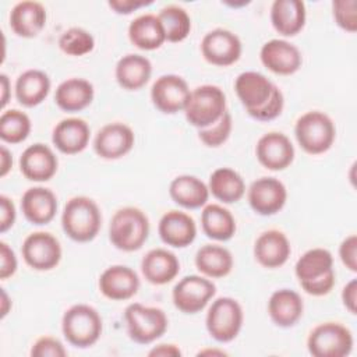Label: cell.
<instances>
[{
  "instance_id": "28",
  "label": "cell",
  "mask_w": 357,
  "mask_h": 357,
  "mask_svg": "<svg viewBox=\"0 0 357 357\" xmlns=\"http://www.w3.org/2000/svg\"><path fill=\"white\" fill-rule=\"evenodd\" d=\"M305 4L301 0H275L271 7V22L283 36L297 35L305 24Z\"/></svg>"
},
{
  "instance_id": "30",
  "label": "cell",
  "mask_w": 357,
  "mask_h": 357,
  "mask_svg": "<svg viewBox=\"0 0 357 357\" xmlns=\"http://www.w3.org/2000/svg\"><path fill=\"white\" fill-rule=\"evenodd\" d=\"M93 86L84 78H68L59 84L54 92L56 105L68 113L84 110L93 100Z\"/></svg>"
},
{
  "instance_id": "21",
  "label": "cell",
  "mask_w": 357,
  "mask_h": 357,
  "mask_svg": "<svg viewBox=\"0 0 357 357\" xmlns=\"http://www.w3.org/2000/svg\"><path fill=\"white\" fill-rule=\"evenodd\" d=\"M158 231L165 244L176 248H184L195 240L197 226L188 213L170 211L160 218Z\"/></svg>"
},
{
  "instance_id": "48",
  "label": "cell",
  "mask_w": 357,
  "mask_h": 357,
  "mask_svg": "<svg viewBox=\"0 0 357 357\" xmlns=\"http://www.w3.org/2000/svg\"><path fill=\"white\" fill-rule=\"evenodd\" d=\"M149 356H162V357H173V356H181V351L174 344H158L153 347L149 353Z\"/></svg>"
},
{
  "instance_id": "46",
  "label": "cell",
  "mask_w": 357,
  "mask_h": 357,
  "mask_svg": "<svg viewBox=\"0 0 357 357\" xmlns=\"http://www.w3.org/2000/svg\"><path fill=\"white\" fill-rule=\"evenodd\" d=\"M342 301L350 314H356V311H357V280L356 279H351L343 287Z\"/></svg>"
},
{
  "instance_id": "18",
  "label": "cell",
  "mask_w": 357,
  "mask_h": 357,
  "mask_svg": "<svg viewBox=\"0 0 357 357\" xmlns=\"http://www.w3.org/2000/svg\"><path fill=\"white\" fill-rule=\"evenodd\" d=\"M134 132L123 123L103 126L93 141V149L102 159H119L127 155L134 146Z\"/></svg>"
},
{
  "instance_id": "25",
  "label": "cell",
  "mask_w": 357,
  "mask_h": 357,
  "mask_svg": "<svg viewBox=\"0 0 357 357\" xmlns=\"http://www.w3.org/2000/svg\"><path fill=\"white\" fill-rule=\"evenodd\" d=\"M304 311L301 296L290 289L273 291L268 301V312L272 322L280 328H290L298 322Z\"/></svg>"
},
{
  "instance_id": "27",
  "label": "cell",
  "mask_w": 357,
  "mask_h": 357,
  "mask_svg": "<svg viewBox=\"0 0 357 357\" xmlns=\"http://www.w3.org/2000/svg\"><path fill=\"white\" fill-rule=\"evenodd\" d=\"M46 25L45 7L32 0L17 3L10 13V26L21 38H35Z\"/></svg>"
},
{
  "instance_id": "14",
  "label": "cell",
  "mask_w": 357,
  "mask_h": 357,
  "mask_svg": "<svg viewBox=\"0 0 357 357\" xmlns=\"http://www.w3.org/2000/svg\"><path fill=\"white\" fill-rule=\"evenodd\" d=\"M241 50L243 45L240 38L223 28L209 31L201 40V53L204 59L219 67L234 64L240 59Z\"/></svg>"
},
{
  "instance_id": "5",
  "label": "cell",
  "mask_w": 357,
  "mask_h": 357,
  "mask_svg": "<svg viewBox=\"0 0 357 357\" xmlns=\"http://www.w3.org/2000/svg\"><path fill=\"white\" fill-rule=\"evenodd\" d=\"M61 329L70 344L85 349L99 340L102 335V318L93 307L75 304L64 312Z\"/></svg>"
},
{
  "instance_id": "31",
  "label": "cell",
  "mask_w": 357,
  "mask_h": 357,
  "mask_svg": "<svg viewBox=\"0 0 357 357\" xmlns=\"http://www.w3.org/2000/svg\"><path fill=\"white\" fill-rule=\"evenodd\" d=\"M128 38L134 46L142 50H155L165 40V29L155 14H142L134 18L128 25Z\"/></svg>"
},
{
  "instance_id": "36",
  "label": "cell",
  "mask_w": 357,
  "mask_h": 357,
  "mask_svg": "<svg viewBox=\"0 0 357 357\" xmlns=\"http://www.w3.org/2000/svg\"><path fill=\"white\" fill-rule=\"evenodd\" d=\"M202 231L213 240L226 241L236 233V220L231 212L218 204H208L201 213Z\"/></svg>"
},
{
  "instance_id": "41",
  "label": "cell",
  "mask_w": 357,
  "mask_h": 357,
  "mask_svg": "<svg viewBox=\"0 0 357 357\" xmlns=\"http://www.w3.org/2000/svg\"><path fill=\"white\" fill-rule=\"evenodd\" d=\"M335 22L347 32L357 31V1L356 0H335L332 3Z\"/></svg>"
},
{
  "instance_id": "52",
  "label": "cell",
  "mask_w": 357,
  "mask_h": 357,
  "mask_svg": "<svg viewBox=\"0 0 357 357\" xmlns=\"http://www.w3.org/2000/svg\"><path fill=\"white\" fill-rule=\"evenodd\" d=\"M213 356V354H218V356H226V351L223 350H211V349H206V350H201L198 353V356Z\"/></svg>"
},
{
  "instance_id": "3",
  "label": "cell",
  "mask_w": 357,
  "mask_h": 357,
  "mask_svg": "<svg viewBox=\"0 0 357 357\" xmlns=\"http://www.w3.org/2000/svg\"><path fill=\"white\" fill-rule=\"evenodd\" d=\"M102 225V215L96 202L88 197H74L67 201L61 226L64 233L74 241L88 243L93 240Z\"/></svg>"
},
{
  "instance_id": "51",
  "label": "cell",
  "mask_w": 357,
  "mask_h": 357,
  "mask_svg": "<svg viewBox=\"0 0 357 357\" xmlns=\"http://www.w3.org/2000/svg\"><path fill=\"white\" fill-rule=\"evenodd\" d=\"M8 304H10L8 296H7V293L1 289V318H4V317L8 314Z\"/></svg>"
},
{
  "instance_id": "8",
  "label": "cell",
  "mask_w": 357,
  "mask_h": 357,
  "mask_svg": "<svg viewBox=\"0 0 357 357\" xmlns=\"http://www.w3.org/2000/svg\"><path fill=\"white\" fill-rule=\"evenodd\" d=\"M128 336L139 344H149L167 329V317L163 310L146 307L139 303L130 304L124 311Z\"/></svg>"
},
{
  "instance_id": "24",
  "label": "cell",
  "mask_w": 357,
  "mask_h": 357,
  "mask_svg": "<svg viewBox=\"0 0 357 357\" xmlns=\"http://www.w3.org/2000/svg\"><path fill=\"white\" fill-rule=\"evenodd\" d=\"M21 209L25 219L32 225H46L56 216L57 198L49 188L32 187L24 192Z\"/></svg>"
},
{
  "instance_id": "37",
  "label": "cell",
  "mask_w": 357,
  "mask_h": 357,
  "mask_svg": "<svg viewBox=\"0 0 357 357\" xmlns=\"http://www.w3.org/2000/svg\"><path fill=\"white\" fill-rule=\"evenodd\" d=\"M158 18L163 25L166 40L169 42H181L188 36L191 31V18L188 13L180 6L170 4L163 7L159 11Z\"/></svg>"
},
{
  "instance_id": "19",
  "label": "cell",
  "mask_w": 357,
  "mask_h": 357,
  "mask_svg": "<svg viewBox=\"0 0 357 357\" xmlns=\"http://www.w3.org/2000/svg\"><path fill=\"white\" fill-rule=\"evenodd\" d=\"M138 289L139 278L137 272L126 265L109 266L99 278V290L110 300H128L137 294Z\"/></svg>"
},
{
  "instance_id": "49",
  "label": "cell",
  "mask_w": 357,
  "mask_h": 357,
  "mask_svg": "<svg viewBox=\"0 0 357 357\" xmlns=\"http://www.w3.org/2000/svg\"><path fill=\"white\" fill-rule=\"evenodd\" d=\"M13 166V158L6 146L0 148V176L4 177Z\"/></svg>"
},
{
  "instance_id": "45",
  "label": "cell",
  "mask_w": 357,
  "mask_h": 357,
  "mask_svg": "<svg viewBox=\"0 0 357 357\" xmlns=\"http://www.w3.org/2000/svg\"><path fill=\"white\" fill-rule=\"evenodd\" d=\"M15 206L13 201L6 197L0 195V231H7L15 222Z\"/></svg>"
},
{
  "instance_id": "15",
  "label": "cell",
  "mask_w": 357,
  "mask_h": 357,
  "mask_svg": "<svg viewBox=\"0 0 357 357\" xmlns=\"http://www.w3.org/2000/svg\"><path fill=\"white\" fill-rule=\"evenodd\" d=\"M284 184L275 177H261L248 188V202L254 212L262 216L278 213L286 204Z\"/></svg>"
},
{
  "instance_id": "29",
  "label": "cell",
  "mask_w": 357,
  "mask_h": 357,
  "mask_svg": "<svg viewBox=\"0 0 357 357\" xmlns=\"http://www.w3.org/2000/svg\"><path fill=\"white\" fill-rule=\"evenodd\" d=\"M169 194L177 205L187 209H197L206 205L209 188L201 178L190 174H181L172 180Z\"/></svg>"
},
{
  "instance_id": "10",
  "label": "cell",
  "mask_w": 357,
  "mask_h": 357,
  "mask_svg": "<svg viewBox=\"0 0 357 357\" xmlns=\"http://www.w3.org/2000/svg\"><path fill=\"white\" fill-rule=\"evenodd\" d=\"M351 332L339 322L315 326L307 339L308 351L315 357H344L353 349Z\"/></svg>"
},
{
  "instance_id": "39",
  "label": "cell",
  "mask_w": 357,
  "mask_h": 357,
  "mask_svg": "<svg viewBox=\"0 0 357 357\" xmlns=\"http://www.w3.org/2000/svg\"><path fill=\"white\" fill-rule=\"evenodd\" d=\"M93 46V36L79 26H73L64 31L59 38V47L68 56H84L92 52Z\"/></svg>"
},
{
  "instance_id": "7",
  "label": "cell",
  "mask_w": 357,
  "mask_h": 357,
  "mask_svg": "<svg viewBox=\"0 0 357 357\" xmlns=\"http://www.w3.org/2000/svg\"><path fill=\"white\" fill-rule=\"evenodd\" d=\"M226 112V95L216 85H201L191 91L184 109L187 121L198 130L216 123Z\"/></svg>"
},
{
  "instance_id": "6",
  "label": "cell",
  "mask_w": 357,
  "mask_h": 357,
  "mask_svg": "<svg viewBox=\"0 0 357 357\" xmlns=\"http://www.w3.org/2000/svg\"><path fill=\"white\" fill-rule=\"evenodd\" d=\"M294 134L298 145L307 153L319 155L326 152L333 145L336 128L328 114L312 110L297 119Z\"/></svg>"
},
{
  "instance_id": "43",
  "label": "cell",
  "mask_w": 357,
  "mask_h": 357,
  "mask_svg": "<svg viewBox=\"0 0 357 357\" xmlns=\"http://www.w3.org/2000/svg\"><path fill=\"white\" fill-rule=\"evenodd\" d=\"M339 257L347 269H350L351 272L357 271V236L356 234H350L340 243Z\"/></svg>"
},
{
  "instance_id": "11",
  "label": "cell",
  "mask_w": 357,
  "mask_h": 357,
  "mask_svg": "<svg viewBox=\"0 0 357 357\" xmlns=\"http://www.w3.org/2000/svg\"><path fill=\"white\" fill-rule=\"evenodd\" d=\"M216 286L206 278L188 275L180 279L173 287V304L184 314H197L206 307L215 296Z\"/></svg>"
},
{
  "instance_id": "13",
  "label": "cell",
  "mask_w": 357,
  "mask_h": 357,
  "mask_svg": "<svg viewBox=\"0 0 357 357\" xmlns=\"http://www.w3.org/2000/svg\"><path fill=\"white\" fill-rule=\"evenodd\" d=\"M21 252L26 265L35 271H50L61 259L60 243L47 231H35L26 236Z\"/></svg>"
},
{
  "instance_id": "44",
  "label": "cell",
  "mask_w": 357,
  "mask_h": 357,
  "mask_svg": "<svg viewBox=\"0 0 357 357\" xmlns=\"http://www.w3.org/2000/svg\"><path fill=\"white\" fill-rule=\"evenodd\" d=\"M17 271V257L14 251L6 244L0 241V279H7L13 276Z\"/></svg>"
},
{
  "instance_id": "12",
  "label": "cell",
  "mask_w": 357,
  "mask_h": 357,
  "mask_svg": "<svg viewBox=\"0 0 357 357\" xmlns=\"http://www.w3.org/2000/svg\"><path fill=\"white\" fill-rule=\"evenodd\" d=\"M191 91L184 78L176 74L160 75L151 88V99L153 106L166 114L184 112Z\"/></svg>"
},
{
  "instance_id": "2",
  "label": "cell",
  "mask_w": 357,
  "mask_h": 357,
  "mask_svg": "<svg viewBox=\"0 0 357 357\" xmlns=\"http://www.w3.org/2000/svg\"><path fill=\"white\" fill-rule=\"evenodd\" d=\"M296 276L301 289L311 296H325L335 286L333 257L326 248H311L296 262Z\"/></svg>"
},
{
  "instance_id": "26",
  "label": "cell",
  "mask_w": 357,
  "mask_h": 357,
  "mask_svg": "<svg viewBox=\"0 0 357 357\" xmlns=\"http://www.w3.org/2000/svg\"><path fill=\"white\" fill-rule=\"evenodd\" d=\"M144 278L152 284H166L180 272L177 257L166 248H153L145 254L141 261Z\"/></svg>"
},
{
  "instance_id": "35",
  "label": "cell",
  "mask_w": 357,
  "mask_h": 357,
  "mask_svg": "<svg viewBox=\"0 0 357 357\" xmlns=\"http://www.w3.org/2000/svg\"><path fill=\"white\" fill-rule=\"evenodd\" d=\"M195 266L208 278H225L233 269V255L222 245L206 244L197 251Z\"/></svg>"
},
{
  "instance_id": "22",
  "label": "cell",
  "mask_w": 357,
  "mask_h": 357,
  "mask_svg": "<svg viewBox=\"0 0 357 357\" xmlns=\"http://www.w3.org/2000/svg\"><path fill=\"white\" fill-rule=\"evenodd\" d=\"M89 137V126L82 119L68 117L56 124L53 128L52 141L60 152L75 155L88 146Z\"/></svg>"
},
{
  "instance_id": "16",
  "label": "cell",
  "mask_w": 357,
  "mask_h": 357,
  "mask_svg": "<svg viewBox=\"0 0 357 357\" xmlns=\"http://www.w3.org/2000/svg\"><path fill=\"white\" fill-rule=\"evenodd\" d=\"M259 57L262 64L279 75H290L298 71L303 56L297 46L284 39H271L261 47Z\"/></svg>"
},
{
  "instance_id": "40",
  "label": "cell",
  "mask_w": 357,
  "mask_h": 357,
  "mask_svg": "<svg viewBox=\"0 0 357 357\" xmlns=\"http://www.w3.org/2000/svg\"><path fill=\"white\" fill-rule=\"evenodd\" d=\"M233 128V121H231V116L230 113L226 110L225 114L212 126L206 127V128H201L198 130V138L211 148H216L220 146L222 144H225L227 141V138L230 137Z\"/></svg>"
},
{
  "instance_id": "42",
  "label": "cell",
  "mask_w": 357,
  "mask_h": 357,
  "mask_svg": "<svg viewBox=\"0 0 357 357\" xmlns=\"http://www.w3.org/2000/svg\"><path fill=\"white\" fill-rule=\"evenodd\" d=\"M66 354L67 351L63 343L52 336L39 337L31 349L32 357H64Z\"/></svg>"
},
{
  "instance_id": "20",
  "label": "cell",
  "mask_w": 357,
  "mask_h": 357,
  "mask_svg": "<svg viewBox=\"0 0 357 357\" xmlns=\"http://www.w3.org/2000/svg\"><path fill=\"white\" fill-rule=\"evenodd\" d=\"M59 160L45 144L29 145L20 158V170L31 181H47L57 172Z\"/></svg>"
},
{
  "instance_id": "38",
  "label": "cell",
  "mask_w": 357,
  "mask_h": 357,
  "mask_svg": "<svg viewBox=\"0 0 357 357\" xmlns=\"http://www.w3.org/2000/svg\"><path fill=\"white\" fill-rule=\"evenodd\" d=\"M31 132V120L26 113L11 109L0 116V138L8 144H18L28 138Z\"/></svg>"
},
{
  "instance_id": "1",
  "label": "cell",
  "mask_w": 357,
  "mask_h": 357,
  "mask_svg": "<svg viewBox=\"0 0 357 357\" xmlns=\"http://www.w3.org/2000/svg\"><path fill=\"white\" fill-rule=\"evenodd\" d=\"M234 91L245 112L259 121L273 120L283 110L282 91L261 73L244 71L238 74L234 81Z\"/></svg>"
},
{
  "instance_id": "47",
  "label": "cell",
  "mask_w": 357,
  "mask_h": 357,
  "mask_svg": "<svg viewBox=\"0 0 357 357\" xmlns=\"http://www.w3.org/2000/svg\"><path fill=\"white\" fill-rule=\"evenodd\" d=\"M152 1H144V0H110L107 4L110 8H113L117 14H130L139 7L148 6Z\"/></svg>"
},
{
  "instance_id": "33",
  "label": "cell",
  "mask_w": 357,
  "mask_h": 357,
  "mask_svg": "<svg viewBox=\"0 0 357 357\" xmlns=\"http://www.w3.org/2000/svg\"><path fill=\"white\" fill-rule=\"evenodd\" d=\"M50 91V78L42 70H26L15 81V98L25 107L40 105Z\"/></svg>"
},
{
  "instance_id": "4",
  "label": "cell",
  "mask_w": 357,
  "mask_h": 357,
  "mask_svg": "<svg viewBox=\"0 0 357 357\" xmlns=\"http://www.w3.org/2000/svg\"><path fill=\"white\" fill-rule=\"evenodd\" d=\"M149 234V220L146 215L134 206L119 209L109 226V238L112 244L121 251L131 252L139 250Z\"/></svg>"
},
{
  "instance_id": "34",
  "label": "cell",
  "mask_w": 357,
  "mask_h": 357,
  "mask_svg": "<svg viewBox=\"0 0 357 357\" xmlns=\"http://www.w3.org/2000/svg\"><path fill=\"white\" fill-rule=\"evenodd\" d=\"M209 192L223 204H233L243 198L245 184L243 177L230 167H219L212 172L208 184Z\"/></svg>"
},
{
  "instance_id": "9",
  "label": "cell",
  "mask_w": 357,
  "mask_h": 357,
  "mask_svg": "<svg viewBox=\"0 0 357 357\" xmlns=\"http://www.w3.org/2000/svg\"><path fill=\"white\" fill-rule=\"evenodd\" d=\"M244 314L240 303L231 297L216 298L205 318L209 335L220 343L231 342L241 331Z\"/></svg>"
},
{
  "instance_id": "32",
  "label": "cell",
  "mask_w": 357,
  "mask_h": 357,
  "mask_svg": "<svg viewBox=\"0 0 357 357\" xmlns=\"http://www.w3.org/2000/svg\"><path fill=\"white\" fill-rule=\"evenodd\" d=\"M114 74L121 88L127 91H137L149 81L152 64L145 56L130 53L117 61Z\"/></svg>"
},
{
  "instance_id": "50",
  "label": "cell",
  "mask_w": 357,
  "mask_h": 357,
  "mask_svg": "<svg viewBox=\"0 0 357 357\" xmlns=\"http://www.w3.org/2000/svg\"><path fill=\"white\" fill-rule=\"evenodd\" d=\"M0 81H1V107H4L10 98V79L6 74H1Z\"/></svg>"
},
{
  "instance_id": "17",
  "label": "cell",
  "mask_w": 357,
  "mask_h": 357,
  "mask_svg": "<svg viewBox=\"0 0 357 357\" xmlns=\"http://www.w3.org/2000/svg\"><path fill=\"white\" fill-rule=\"evenodd\" d=\"M258 162L269 170H283L289 167L294 159V146L283 132L264 134L255 146Z\"/></svg>"
},
{
  "instance_id": "23",
  "label": "cell",
  "mask_w": 357,
  "mask_h": 357,
  "mask_svg": "<svg viewBox=\"0 0 357 357\" xmlns=\"http://www.w3.org/2000/svg\"><path fill=\"white\" fill-rule=\"evenodd\" d=\"M291 252L290 243L284 233L279 230H266L255 240L254 257L259 265L273 269L289 259Z\"/></svg>"
}]
</instances>
